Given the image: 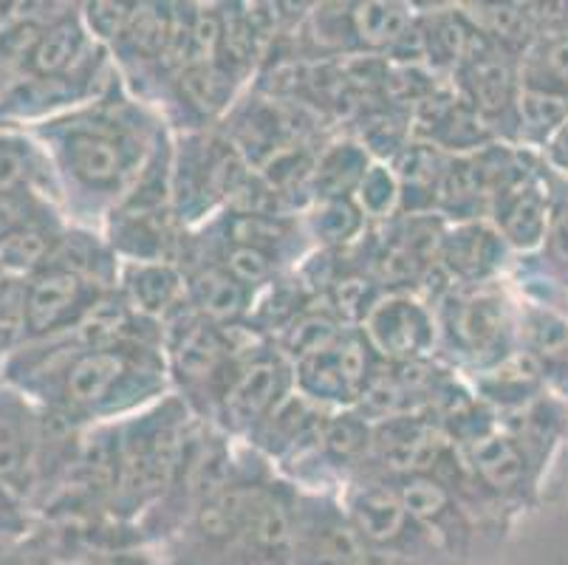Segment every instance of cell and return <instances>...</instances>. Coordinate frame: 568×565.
Listing matches in <instances>:
<instances>
[{"label": "cell", "mask_w": 568, "mask_h": 565, "mask_svg": "<svg viewBox=\"0 0 568 565\" xmlns=\"http://www.w3.org/2000/svg\"><path fill=\"white\" fill-rule=\"evenodd\" d=\"M396 199H399V186L396 179L385 168H368V173L359 181V204L363 212L374 218H387L394 212Z\"/></svg>", "instance_id": "cell-24"}, {"label": "cell", "mask_w": 568, "mask_h": 565, "mask_svg": "<svg viewBox=\"0 0 568 565\" xmlns=\"http://www.w3.org/2000/svg\"><path fill=\"white\" fill-rule=\"evenodd\" d=\"M544 71L551 77V82H555V91L557 85L562 88V93L568 91V38L557 40V43H551L549 49H546Z\"/></svg>", "instance_id": "cell-29"}, {"label": "cell", "mask_w": 568, "mask_h": 565, "mask_svg": "<svg viewBox=\"0 0 568 565\" xmlns=\"http://www.w3.org/2000/svg\"><path fill=\"white\" fill-rule=\"evenodd\" d=\"M43 418L23 391L0 382V484L29 501L40 473Z\"/></svg>", "instance_id": "cell-6"}, {"label": "cell", "mask_w": 568, "mask_h": 565, "mask_svg": "<svg viewBox=\"0 0 568 565\" xmlns=\"http://www.w3.org/2000/svg\"><path fill=\"white\" fill-rule=\"evenodd\" d=\"M555 153H557V155H562V162L568 164V122H566V128H562L560 139H557V144H555Z\"/></svg>", "instance_id": "cell-31"}, {"label": "cell", "mask_w": 568, "mask_h": 565, "mask_svg": "<svg viewBox=\"0 0 568 565\" xmlns=\"http://www.w3.org/2000/svg\"><path fill=\"white\" fill-rule=\"evenodd\" d=\"M38 137L49 144L57 170L88 193H116L136 159V139L128 124L108 113H80L65 122L40 124Z\"/></svg>", "instance_id": "cell-2"}, {"label": "cell", "mask_w": 568, "mask_h": 565, "mask_svg": "<svg viewBox=\"0 0 568 565\" xmlns=\"http://www.w3.org/2000/svg\"><path fill=\"white\" fill-rule=\"evenodd\" d=\"M32 517L26 512V501L0 484V546H18L29 535Z\"/></svg>", "instance_id": "cell-27"}, {"label": "cell", "mask_w": 568, "mask_h": 565, "mask_svg": "<svg viewBox=\"0 0 568 565\" xmlns=\"http://www.w3.org/2000/svg\"><path fill=\"white\" fill-rule=\"evenodd\" d=\"M450 325L458 345L478 354V351H489L500 340L504 317H500V305L493 297L475 294V297H464L453 305Z\"/></svg>", "instance_id": "cell-13"}, {"label": "cell", "mask_w": 568, "mask_h": 565, "mask_svg": "<svg viewBox=\"0 0 568 565\" xmlns=\"http://www.w3.org/2000/svg\"><path fill=\"white\" fill-rule=\"evenodd\" d=\"M128 292L142 314H164L179 297V278L168 266H151L139 263L131 269L128 278Z\"/></svg>", "instance_id": "cell-18"}, {"label": "cell", "mask_w": 568, "mask_h": 565, "mask_svg": "<svg viewBox=\"0 0 568 565\" xmlns=\"http://www.w3.org/2000/svg\"><path fill=\"white\" fill-rule=\"evenodd\" d=\"M365 334L371 349L396 362H416L433 345V320L425 309L407 297L374 303L365 314Z\"/></svg>", "instance_id": "cell-8"}, {"label": "cell", "mask_w": 568, "mask_h": 565, "mask_svg": "<svg viewBox=\"0 0 568 565\" xmlns=\"http://www.w3.org/2000/svg\"><path fill=\"white\" fill-rule=\"evenodd\" d=\"M286 398V367L277 356L235 362L219 404L235 430H252Z\"/></svg>", "instance_id": "cell-7"}, {"label": "cell", "mask_w": 568, "mask_h": 565, "mask_svg": "<svg viewBox=\"0 0 568 565\" xmlns=\"http://www.w3.org/2000/svg\"><path fill=\"white\" fill-rule=\"evenodd\" d=\"M294 495L226 484L201 497L170 546V565H292Z\"/></svg>", "instance_id": "cell-1"}, {"label": "cell", "mask_w": 568, "mask_h": 565, "mask_svg": "<svg viewBox=\"0 0 568 565\" xmlns=\"http://www.w3.org/2000/svg\"><path fill=\"white\" fill-rule=\"evenodd\" d=\"M85 51V29L71 12L49 20L26 65L23 80H63Z\"/></svg>", "instance_id": "cell-9"}, {"label": "cell", "mask_w": 568, "mask_h": 565, "mask_svg": "<svg viewBox=\"0 0 568 565\" xmlns=\"http://www.w3.org/2000/svg\"><path fill=\"white\" fill-rule=\"evenodd\" d=\"M190 297H193V305L201 317L213 320V323H226V320L244 314L250 289L237 283L226 269L206 266L190 280Z\"/></svg>", "instance_id": "cell-12"}, {"label": "cell", "mask_w": 568, "mask_h": 565, "mask_svg": "<svg viewBox=\"0 0 568 565\" xmlns=\"http://www.w3.org/2000/svg\"><path fill=\"white\" fill-rule=\"evenodd\" d=\"M504 204H500V226L504 235L518 246H535L546 232V212L540 204V195L535 190L513 193L504 190Z\"/></svg>", "instance_id": "cell-16"}, {"label": "cell", "mask_w": 568, "mask_h": 565, "mask_svg": "<svg viewBox=\"0 0 568 565\" xmlns=\"http://www.w3.org/2000/svg\"><path fill=\"white\" fill-rule=\"evenodd\" d=\"M489 38L500 40L504 46H526L531 38L529 14L518 12L515 7H489L487 26Z\"/></svg>", "instance_id": "cell-25"}, {"label": "cell", "mask_w": 568, "mask_h": 565, "mask_svg": "<svg viewBox=\"0 0 568 565\" xmlns=\"http://www.w3.org/2000/svg\"><path fill=\"white\" fill-rule=\"evenodd\" d=\"M568 111V97L562 91H551L546 85L529 82L520 93V122L535 131H546L555 122H560Z\"/></svg>", "instance_id": "cell-22"}, {"label": "cell", "mask_w": 568, "mask_h": 565, "mask_svg": "<svg viewBox=\"0 0 568 565\" xmlns=\"http://www.w3.org/2000/svg\"><path fill=\"white\" fill-rule=\"evenodd\" d=\"M226 272L237 280V283H244L246 289L257 286L263 280L272 274V255L263 252V249H252V246H232V252L226 255Z\"/></svg>", "instance_id": "cell-26"}, {"label": "cell", "mask_w": 568, "mask_h": 565, "mask_svg": "<svg viewBox=\"0 0 568 565\" xmlns=\"http://www.w3.org/2000/svg\"><path fill=\"white\" fill-rule=\"evenodd\" d=\"M292 565H416L376 552L328 497L294 495Z\"/></svg>", "instance_id": "cell-3"}, {"label": "cell", "mask_w": 568, "mask_h": 565, "mask_svg": "<svg viewBox=\"0 0 568 565\" xmlns=\"http://www.w3.org/2000/svg\"><path fill=\"white\" fill-rule=\"evenodd\" d=\"M43 153L26 133L0 124V193L18 186H38L45 175Z\"/></svg>", "instance_id": "cell-14"}, {"label": "cell", "mask_w": 568, "mask_h": 565, "mask_svg": "<svg viewBox=\"0 0 568 565\" xmlns=\"http://www.w3.org/2000/svg\"><path fill=\"white\" fill-rule=\"evenodd\" d=\"M49 201L40 195L38 186H18L0 193V241L12 238L14 232L38 224L43 218H51Z\"/></svg>", "instance_id": "cell-20"}, {"label": "cell", "mask_w": 568, "mask_h": 565, "mask_svg": "<svg viewBox=\"0 0 568 565\" xmlns=\"http://www.w3.org/2000/svg\"><path fill=\"white\" fill-rule=\"evenodd\" d=\"M85 18L91 23V29H94V34H100V38H116V34H125L133 12H128L125 7H116V3H97V7H88Z\"/></svg>", "instance_id": "cell-28"}, {"label": "cell", "mask_w": 568, "mask_h": 565, "mask_svg": "<svg viewBox=\"0 0 568 565\" xmlns=\"http://www.w3.org/2000/svg\"><path fill=\"white\" fill-rule=\"evenodd\" d=\"M407 12L402 7L387 3H365L354 12V31L365 46H390L402 43L410 34L407 31Z\"/></svg>", "instance_id": "cell-19"}, {"label": "cell", "mask_w": 568, "mask_h": 565, "mask_svg": "<svg viewBox=\"0 0 568 565\" xmlns=\"http://www.w3.org/2000/svg\"><path fill=\"white\" fill-rule=\"evenodd\" d=\"M100 300L102 292L94 280L49 263L23 280V340H54L65 331L80 329Z\"/></svg>", "instance_id": "cell-5"}, {"label": "cell", "mask_w": 568, "mask_h": 565, "mask_svg": "<svg viewBox=\"0 0 568 565\" xmlns=\"http://www.w3.org/2000/svg\"><path fill=\"white\" fill-rule=\"evenodd\" d=\"M469 464L475 470V481L498 495H513L524 490L526 458L515 438L498 433L475 435L469 444Z\"/></svg>", "instance_id": "cell-10"}, {"label": "cell", "mask_w": 568, "mask_h": 565, "mask_svg": "<svg viewBox=\"0 0 568 565\" xmlns=\"http://www.w3.org/2000/svg\"><path fill=\"white\" fill-rule=\"evenodd\" d=\"M549 255L555 261L568 263V204L560 206L549 230Z\"/></svg>", "instance_id": "cell-30"}, {"label": "cell", "mask_w": 568, "mask_h": 565, "mask_svg": "<svg viewBox=\"0 0 568 565\" xmlns=\"http://www.w3.org/2000/svg\"><path fill=\"white\" fill-rule=\"evenodd\" d=\"M365 170V153L356 144H337L320 159L317 164V190L323 199H343L351 186H359Z\"/></svg>", "instance_id": "cell-17"}, {"label": "cell", "mask_w": 568, "mask_h": 565, "mask_svg": "<svg viewBox=\"0 0 568 565\" xmlns=\"http://www.w3.org/2000/svg\"><path fill=\"white\" fill-rule=\"evenodd\" d=\"M345 512H348L351 523L359 528V535L387 557L407 559L416 565H438V559H444L433 537L405 509L396 486H354Z\"/></svg>", "instance_id": "cell-4"}, {"label": "cell", "mask_w": 568, "mask_h": 565, "mask_svg": "<svg viewBox=\"0 0 568 565\" xmlns=\"http://www.w3.org/2000/svg\"><path fill=\"white\" fill-rule=\"evenodd\" d=\"M371 444H374V438H371L365 418L345 413V416H334L332 422L323 424V450L337 461L359 458V455L368 453Z\"/></svg>", "instance_id": "cell-21"}, {"label": "cell", "mask_w": 568, "mask_h": 565, "mask_svg": "<svg viewBox=\"0 0 568 565\" xmlns=\"http://www.w3.org/2000/svg\"><path fill=\"white\" fill-rule=\"evenodd\" d=\"M464 85H467L469 102L481 117H498L506 113L515 102V74L506 65L504 57L493 54L489 49L473 51L464 65Z\"/></svg>", "instance_id": "cell-11"}, {"label": "cell", "mask_w": 568, "mask_h": 565, "mask_svg": "<svg viewBox=\"0 0 568 565\" xmlns=\"http://www.w3.org/2000/svg\"><path fill=\"white\" fill-rule=\"evenodd\" d=\"M359 210L345 199H325L314 215V232L325 243H343L359 230Z\"/></svg>", "instance_id": "cell-23"}, {"label": "cell", "mask_w": 568, "mask_h": 565, "mask_svg": "<svg viewBox=\"0 0 568 565\" xmlns=\"http://www.w3.org/2000/svg\"><path fill=\"white\" fill-rule=\"evenodd\" d=\"M442 255L453 272L467 280H478L495 266L498 241L484 226H462L444 241Z\"/></svg>", "instance_id": "cell-15"}]
</instances>
